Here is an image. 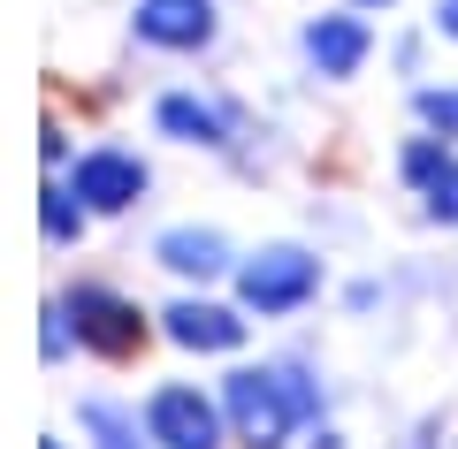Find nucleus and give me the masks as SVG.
I'll list each match as a JSON object with an SVG mask.
<instances>
[{"label":"nucleus","mask_w":458,"mask_h":449,"mask_svg":"<svg viewBox=\"0 0 458 449\" xmlns=\"http://www.w3.org/2000/svg\"><path fill=\"white\" fill-rule=\"evenodd\" d=\"M313 396L291 373H229V419L245 434V449H283L291 419H306Z\"/></svg>","instance_id":"obj_1"},{"label":"nucleus","mask_w":458,"mask_h":449,"mask_svg":"<svg viewBox=\"0 0 458 449\" xmlns=\"http://www.w3.org/2000/svg\"><path fill=\"white\" fill-rule=\"evenodd\" d=\"M146 427H153V442L161 449H214V403L199 396V388H153V403H146Z\"/></svg>","instance_id":"obj_2"},{"label":"nucleus","mask_w":458,"mask_h":449,"mask_svg":"<svg viewBox=\"0 0 458 449\" xmlns=\"http://www.w3.org/2000/svg\"><path fill=\"white\" fill-rule=\"evenodd\" d=\"M69 312H77V336L92 343V351H107V358H123V351H138V336H146V320H138L114 289H92L84 282L77 297H69Z\"/></svg>","instance_id":"obj_3"},{"label":"nucleus","mask_w":458,"mask_h":449,"mask_svg":"<svg viewBox=\"0 0 458 449\" xmlns=\"http://www.w3.org/2000/svg\"><path fill=\"white\" fill-rule=\"evenodd\" d=\"M313 289V259L306 252H260L245 267V305H260V312H283V305H298Z\"/></svg>","instance_id":"obj_4"},{"label":"nucleus","mask_w":458,"mask_h":449,"mask_svg":"<svg viewBox=\"0 0 458 449\" xmlns=\"http://www.w3.org/2000/svg\"><path fill=\"white\" fill-rule=\"evenodd\" d=\"M138 191H146V161H138V153L99 145V153L77 161V198H92V206H131Z\"/></svg>","instance_id":"obj_5"},{"label":"nucleus","mask_w":458,"mask_h":449,"mask_svg":"<svg viewBox=\"0 0 458 449\" xmlns=\"http://www.w3.org/2000/svg\"><path fill=\"white\" fill-rule=\"evenodd\" d=\"M138 38H153V46H207L214 8L207 0H138Z\"/></svg>","instance_id":"obj_6"},{"label":"nucleus","mask_w":458,"mask_h":449,"mask_svg":"<svg viewBox=\"0 0 458 449\" xmlns=\"http://www.w3.org/2000/svg\"><path fill=\"white\" fill-rule=\"evenodd\" d=\"M306 54L321 62V77H352L360 54H367V23H360V16H321V23L306 31Z\"/></svg>","instance_id":"obj_7"},{"label":"nucleus","mask_w":458,"mask_h":449,"mask_svg":"<svg viewBox=\"0 0 458 449\" xmlns=\"http://www.w3.org/2000/svg\"><path fill=\"white\" fill-rule=\"evenodd\" d=\"M168 336L183 351H229V343H245V320H229L222 305H176L168 312Z\"/></svg>","instance_id":"obj_8"},{"label":"nucleus","mask_w":458,"mask_h":449,"mask_svg":"<svg viewBox=\"0 0 458 449\" xmlns=\"http://www.w3.org/2000/svg\"><path fill=\"white\" fill-rule=\"evenodd\" d=\"M161 129H176V137H191V145H222L229 114L207 107V99H191V92H168L161 99Z\"/></svg>","instance_id":"obj_9"},{"label":"nucleus","mask_w":458,"mask_h":449,"mask_svg":"<svg viewBox=\"0 0 458 449\" xmlns=\"http://www.w3.org/2000/svg\"><path fill=\"white\" fill-rule=\"evenodd\" d=\"M161 259L176 274H214L222 267V237H214V229H168L161 237Z\"/></svg>","instance_id":"obj_10"},{"label":"nucleus","mask_w":458,"mask_h":449,"mask_svg":"<svg viewBox=\"0 0 458 449\" xmlns=\"http://www.w3.org/2000/svg\"><path fill=\"white\" fill-rule=\"evenodd\" d=\"M84 427H92L99 434V449H146V442H138V419L131 412H114V403H84Z\"/></svg>","instance_id":"obj_11"},{"label":"nucleus","mask_w":458,"mask_h":449,"mask_svg":"<svg viewBox=\"0 0 458 449\" xmlns=\"http://www.w3.org/2000/svg\"><path fill=\"white\" fill-rule=\"evenodd\" d=\"M420 114L443 129V137H458V92H420Z\"/></svg>","instance_id":"obj_12"},{"label":"nucleus","mask_w":458,"mask_h":449,"mask_svg":"<svg viewBox=\"0 0 458 449\" xmlns=\"http://www.w3.org/2000/svg\"><path fill=\"white\" fill-rule=\"evenodd\" d=\"M428 213H443V221H458V161L436 176V191H428Z\"/></svg>","instance_id":"obj_13"},{"label":"nucleus","mask_w":458,"mask_h":449,"mask_svg":"<svg viewBox=\"0 0 458 449\" xmlns=\"http://www.w3.org/2000/svg\"><path fill=\"white\" fill-rule=\"evenodd\" d=\"M47 237H54V244H69V237H77V213H69V198H62V191L47 198Z\"/></svg>","instance_id":"obj_14"},{"label":"nucleus","mask_w":458,"mask_h":449,"mask_svg":"<svg viewBox=\"0 0 458 449\" xmlns=\"http://www.w3.org/2000/svg\"><path fill=\"white\" fill-rule=\"evenodd\" d=\"M436 23H443L451 38H458V0H443V16H436Z\"/></svg>","instance_id":"obj_15"}]
</instances>
